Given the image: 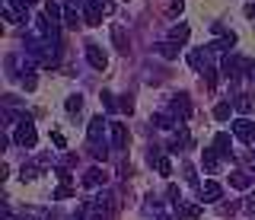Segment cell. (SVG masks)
<instances>
[{
    "label": "cell",
    "mask_w": 255,
    "mask_h": 220,
    "mask_svg": "<svg viewBox=\"0 0 255 220\" xmlns=\"http://www.w3.org/2000/svg\"><path fill=\"white\" fill-rule=\"evenodd\" d=\"M179 48H182V45H175V42H159V45H156V51L163 54V58H169V61L179 58Z\"/></svg>",
    "instance_id": "obj_18"
},
{
    "label": "cell",
    "mask_w": 255,
    "mask_h": 220,
    "mask_svg": "<svg viewBox=\"0 0 255 220\" xmlns=\"http://www.w3.org/2000/svg\"><path fill=\"white\" fill-rule=\"evenodd\" d=\"M102 6H106V0H90V3L83 6L86 26H99V22H102Z\"/></svg>",
    "instance_id": "obj_6"
},
{
    "label": "cell",
    "mask_w": 255,
    "mask_h": 220,
    "mask_svg": "<svg viewBox=\"0 0 255 220\" xmlns=\"http://www.w3.org/2000/svg\"><path fill=\"white\" fill-rule=\"evenodd\" d=\"M118 106H122V112H128V115L134 112V99H131V96H125L122 102H118Z\"/></svg>",
    "instance_id": "obj_34"
},
{
    "label": "cell",
    "mask_w": 255,
    "mask_h": 220,
    "mask_svg": "<svg viewBox=\"0 0 255 220\" xmlns=\"http://www.w3.org/2000/svg\"><path fill=\"white\" fill-rule=\"evenodd\" d=\"M198 198H201V204H217L220 201V195H223V188H220V182H214V179H207V182L198 188Z\"/></svg>",
    "instance_id": "obj_5"
},
{
    "label": "cell",
    "mask_w": 255,
    "mask_h": 220,
    "mask_svg": "<svg viewBox=\"0 0 255 220\" xmlns=\"http://www.w3.org/2000/svg\"><path fill=\"white\" fill-rule=\"evenodd\" d=\"M51 140H54V147H58V150H64V147H67V140H64V134H61V131H54V134H51Z\"/></svg>",
    "instance_id": "obj_35"
},
{
    "label": "cell",
    "mask_w": 255,
    "mask_h": 220,
    "mask_svg": "<svg viewBox=\"0 0 255 220\" xmlns=\"http://www.w3.org/2000/svg\"><path fill=\"white\" fill-rule=\"evenodd\" d=\"M45 16L51 19V22H61L64 19V10H61L58 0H45Z\"/></svg>",
    "instance_id": "obj_14"
},
{
    "label": "cell",
    "mask_w": 255,
    "mask_h": 220,
    "mask_svg": "<svg viewBox=\"0 0 255 220\" xmlns=\"http://www.w3.org/2000/svg\"><path fill=\"white\" fill-rule=\"evenodd\" d=\"M118 176H122V179H128V176H131V166H128V163H122V169H118Z\"/></svg>",
    "instance_id": "obj_37"
},
{
    "label": "cell",
    "mask_w": 255,
    "mask_h": 220,
    "mask_svg": "<svg viewBox=\"0 0 255 220\" xmlns=\"http://www.w3.org/2000/svg\"><path fill=\"white\" fill-rule=\"evenodd\" d=\"M156 172L159 176H172V163H169V156H156Z\"/></svg>",
    "instance_id": "obj_21"
},
{
    "label": "cell",
    "mask_w": 255,
    "mask_h": 220,
    "mask_svg": "<svg viewBox=\"0 0 255 220\" xmlns=\"http://www.w3.org/2000/svg\"><path fill=\"white\" fill-rule=\"evenodd\" d=\"M246 211H252V214H255V195H249V198H246Z\"/></svg>",
    "instance_id": "obj_39"
},
{
    "label": "cell",
    "mask_w": 255,
    "mask_h": 220,
    "mask_svg": "<svg viewBox=\"0 0 255 220\" xmlns=\"http://www.w3.org/2000/svg\"><path fill=\"white\" fill-rule=\"evenodd\" d=\"M112 35H115V45H118V51H125V54H128V42H125V29H122V26H115V29H112Z\"/></svg>",
    "instance_id": "obj_25"
},
{
    "label": "cell",
    "mask_w": 255,
    "mask_h": 220,
    "mask_svg": "<svg viewBox=\"0 0 255 220\" xmlns=\"http://www.w3.org/2000/svg\"><path fill=\"white\" fill-rule=\"evenodd\" d=\"M191 35V29L185 26V22H179V26H172L169 29V42H175V45H185V38Z\"/></svg>",
    "instance_id": "obj_13"
},
{
    "label": "cell",
    "mask_w": 255,
    "mask_h": 220,
    "mask_svg": "<svg viewBox=\"0 0 255 220\" xmlns=\"http://www.w3.org/2000/svg\"><path fill=\"white\" fill-rule=\"evenodd\" d=\"M252 106H255V99L249 96V93H243V96L233 99V109H236V112H252Z\"/></svg>",
    "instance_id": "obj_19"
},
{
    "label": "cell",
    "mask_w": 255,
    "mask_h": 220,
    "mask_svg": "<svg viewBox=\"0 0 255 220\" xmlns=\"http://www.w3.org/2000/svg\"><path fill=\"white\" fill-rule=\"evenodd\" d=\"M106 118L102 115H96V118H90V124H86V137H90V144H102V134H106Z\"/></svg>",
    "instance_id": "obj_7"
},
{
    "label": "cell",
    "mask_w": 255,
    "mask_h": 220,
    "mask_svg": "<svg viewBox=\"0 0 255 220\" xmlns=\"http://www.w3.org/2000/svg\"><path fill=\"white\" fill-rule=\"evenodd\" d=\"M70 195H74V188H70V185H58V188H54V198H58V201L70 198Z\"/></svg>",
    "instance_id": "obj_29"
},
{
    "label": "cell",
    "mask_w": 255,
    "mask_h": 220,
    "mask_svg": "<svg viewBox=\"0 0 255 220\" xmlns=\"http://www.w3.org/2000/svg\"><path fill=\"white\" fill-rule=\"evenodd\" d=\"M64 106H67L70 115H74V112H80V109H83V96H80V93H74V96H67V102H64Z\"/></svg>",
    "instance_id": "obj_23"
},
{
    "label": "cell",
    "mask_w": 255,
    "mask_h": 220,
    "mask_svg": "<svg viewBox=\"0 0 255 220\" xmlns=\"http://www.w3.org/2000/svg\"><path fill=\"white\" fill-rule=\"evenodd\" d=\"M153 121H156V128H163V131H169V128H175L172 115H166V112H159V115H153Z\"/></svg>",
    "instance_id": "obj_24"
},
{
    "label": "cell",
    "mask_w": 255,
    "mask_h": 220,
    "mask_svg": "<svg viewBox=\"0 0 255 220\" xmlns=\"http://www.w3.org/2000/svg\"><path fill=\"white\" fill-rule=\"evenodd\" d=\"M246 16H249V19H255V3H249V6H246Z\"/></svg>",
    "instance_id": "obj_41"
},
{
    "label": "cell",
    "mask_w": 255,
    "mask_h": 220,
    "mask_svg": "<svg viewBox=\"0 0 255 220\" xmlns=\"http://www.w3.org/2000/svg\"><path fill=\"white\" fill-rule=\"evenodd\" d=\"M99 185H106V169H99V166L86 169L83 172V188H99Z\"/></svg>",
    "instance_id": "obj_11"
},
{
    "label": "cell",
    "mask_w": 255,
    "mask_h": 220,
    "mask_svg": "<svg viewBox=\"0 0 255 220\" xmlns=\"http://www.w3.org/2000/svg\"><path fill=\"white\" fill-rule=\"evenodd\" d=\"M220 211H223V214H236L239 204H233V201H230V204H220Z\"/></svg>",
    "instance_id": "obj_36"
},
{
    "label": "cell",
    "mask_w": 255,
    "mask_h": 220,
    "mask_svg": "<svg viewBox=\"0 0 255 220\" xmlns=\"http://www.w3.org/2000/svg\"><path fill=\"white\" fill-rule=\"evenodd\" d=\"M80 16V13H77V6H67V10H64V26H67V29H77V19Z\"/></svg>",
    "instance_id": "obj_22"
},
{
    "label": "cell",
    "mask_w": 255,
    "mask_h": 220,
    "mask_svg": "<svg viewBox=\"0 0 255 220\" xmlns=\"http://www.w3.org/2000/svg\"><path fill=\"white\" fill-rule=\"evenodd\" d=\"M54 172H58L61 185H70V169H67V166H58V169H54Z\"/></svg>",
    "instance_id": "obj_32"
},
{
    "label": "cell",
    "mask_w": 255,
    "mask_h": 220,
    "mask_svg": "<svg viewBox=\"0 0 255 220\" xmlns=\"http://www.w3.org/2000/svg\"><path fill=\"white\" fill-rule=\"evenodd\" d=\"M185 169V182L188 185H198V172H195V166H182Z\"/></svg>",
    "instance_id": "obj_31"
},
{
    "label": "cell",
    "mask_w": 255,
    "mask_h": 220,
    "mask_svg": "<svg viewBox=\"0 0 255 220\" xmlns=\"http://www.w3.org/2000/svg\"><path fill=\"white\" fill-rule=\"evenodd\" d=\"M230 115H233V106H230V102H217V106H214V118L217 121H227Z\"/></svg>",
    "instance_id": "obj_20"
},
{
    "label": "cell",
    "mask_w": 255,
    "mask_h": 220,
    "mask_svg": "<svg viewBox=\"0 0 255 220\" xmlns=\"http://www.w3.org/2000/svg\"><path fill=\"white\" fill-rule=\"evenodd\" d=\"M182 6H185L182 0H172V13H182Z\"/></svg>",
    "instance_id": "obj_40"
},
{
    "label": "cell",
    "mask_w": 255,
    "mask_h": 220,
    "mask_svg": "<svg viewBox=\"0 0 255 220\" xmlns=\"http://www.w3.org/2000/svg\"><path fill=\"white\" fill-rule=\"evenodd\" d=\"M233 45H236V35L233 32H223L217 42H211V48L214 51H227V48H233Z\"/></svg>",
    "instance_id": "obj_15"
},
{
    "label": "cell",
    "mask_w": 255,
    "mask_h": 220,
    "mask_svg": "<svg viewBox=\"0 0 255 220\" xmlns=\"http://www.w3.org/2000/svg\"><path fill=\"white\" fill-rule=\"evenodd\" d=\"M26 3H29V6H32V3H38V0H26Z\"/></svg>",
    "instance_id": "obj_43"
},
{
    "label": "cell",
    "mask_w": 255,
    "mask_h": 220,
    "mask_svg": "<svg viewBox=\"0 0 255 220\" xmlns=\"http://www.w3.org/2000/svg\"><path fill=\"white\" fill-rule=\"evenodd\" d=\"M99 99H102V106H106V112H115V109H118V102H115L112 93H99Z\"/></svg>",
    "instance_id": "obj_26"
},
{
    "label": "cell",
    "mask_w": 255,
    "mask_h": 220,
    "mask_svg": "<svg viewBox=\"0 0 255 220\" xmlns=\"http://www.w3.org/2000/svg\"><path fill=\"white\" fill-rule=\"evenodd\" d=\"M90 153L96 156V160H102V163L109 160V150H106V147H102V144H90Z\"/></svg>",
    "instance_id": "obj_27"
},
{
    "label": "cell",
    "mask_w": 255,
    "mask_h": 220,
    "mask_svg": "<svg viewBox=\"0 0 255 220\" xmlns=\"http://www.w3.org/2000/svg\"><path fill=\"white\" fill-rule=\"evenodd\" d=\"M204 80H207V86L214 90V86H217V80H220V77H217V67H204Z\"/></svg>",
    "instance_id": "obj_28"
},
{
    "label": "cell",
    "mask_w": 255,
    "mask_h": 220,
    "mask_svg": "<svg viewBox=\"0 0 255 220\" xmlns=\"http://www.w3.org/2000/svg\"><path fill=\"white\" fill-rule=\"evenodd\" d=\"M172 112L179 115V121L191 118V99L185 96V93H179V96H172Z\"/></svg>",
    "instance_id": "obj_10"
},
{
    "label": "cell",
    "mask_w": 255,
    "mask_h": 220,
    "mask_svg": "<svg viewBox=\"0 0 255 220\" xmlns=\"http://www.w3.org/2000/svg\"><path fill=\"white\" fill-rule=\"evenodd\" d=\"M179 214L185 220H198V217H201V204H182L179 201Z\"/></svg>",
    "instance_id": "obj_17"
},
{
    "label": "cell",
    "mask_w": 255,
    "mask_h": 220,
    "mask_svg": "<svg viewBox=\"0 0 255 220\" xmlns=\"http://www.w3.org/2000/svg\"><path fill=\"white\" fill-rule=\"evenodd\" d=\"M22 220H42V217H22Z\"/></svg>",
    "instance_id": "obj_42"
},
{
    "label": "cell",
    "mask_w": 255,
    "mask_h": 220,
    "mask_svg": "<svg viewBox=\"0 0 255 220\" xmlns=\"http://www.w3.org/2000/svg\"><path fill=\"white\" fill-rule=\"evenodd\" d=\"M35 86H38V77H35V74H26V77H22V90H29V93H32Z\"/></svg>",
    "instance_id": "obj_30"
},
{
    "label": "cell",
    "mask_w": 255,
    "mask_h": 220,
    "mask_svg": "<svg viewBox=\"0 0 255 220\" xmlns=\"http://www.w3.org/2000/svg\"><path fill=\"white\" fill-rule=\"evenodd\" d=\"M214 150H217L220 156H233V150H230V134H217V137H214Z\"/></svg>",
    "instance_id": "obj_16"
},
{
    "label": "cell",
    "mask_w": 255,
    "mask_h": 220,
    "mask_svg": "<svg viewBox=\"0 0 255 220\" xmlns=\"http://www.w3.org/2000/svg\"><path fill=\"white\" fill-rule=\"evenodd\" d=\"M35 140H38L35 124H32V118H26V115H22L19 124H16V131H13V144H19V147H35Z\"/></svg>",
    "instance_id": "obj_1"
},
{
    "label": "cell",
    "mask_w": 255,
    "mask_h": 220,
    "mask_svg": "<svg viewBox=\"0 0 255 220\" xmlns=\"http://www.w3.org/2000/svg\"><path fill=\"white\" fill-rule=\"evenodd\" d=\"M109 134H112V147H118V150H125L131 134H128V124L125 121H112L109 124Z\"/></svg>",
    "instance_id": "obj_3"
},
{
    "label": "cell",
    "mask_w": 255,
    "mask_h": 220,
    "mask_svg": "<svg viewBox=\"0 0 255 220\" xmlns=\"http://www.w3.org/2000/svg\"><path fill=\"white\" fill-rule=\"evenodd\" d=\"M233 137L246 140V144H255V121H249V118H236V121H233Z\"/></svg>",
    "instance_id": "obj_4"
},
{
    "label": "cell",
    "mask_w": 255,
    "mask_h": 220,
    "mask_svg": "<svg viewBox=\"0 0 255 220\" xmlns=\"http://www.w3.org/2000/svg\"><path fill=\"white\" fill-rule=\"evenodd\" d=\"M86 61H90V67H96V70H106V64H109V54L99 48V45H86Z\"/></svg>",
    "instance_id": "obj_8"
},
{
    "label": "cell",
    "mask_w": 255,
    "mask_h": 220,
    "mask_svg": "<svg viewBox=\"0 0 255 220\" xmlns=\"http://www.w3.org/2000/svg\"><path fill=\"white\" fill-rule=\"evenodd\" d=\"M35 169L38 166H22L19 169V179H22V182H26V179H35Z\"/></svg>",
    "instance_id": "obj_33"
},
{
    "label": "cell",
    "mask_w": 255,
    "mask_h": 220,
    "mask_svg": "<svg viewBox=\"0 0 255 220\" xmlns=\"http://www.w3.org/2000/svg\"><path fill=\"white\" fill-rule=\"evenodd\" d=\"M220 70L230 77V80H243L246 74H252V64L246 58H230V54H227V58H223V64H220Z\"/></svg>",
    "instance_id": "obj_2"
},
{
    "label": "cell",
    "mask_w": 255,
    "mask_h": 220,
    "mask_svg": "<svg viewBox=\"0 0 255 220\" xmlns=\"http://www.w3.org/2000/svg\"><path fill=\"white\" fill-rule=\"evenodd\" d=\"M166 195H169V201H179V188H175V185H169V192H166Z\"/></svg>",
    "instance_id": "obj_38"
},
{
    "label": "cell",
    "mask_w": 255,
    "mask_h": 220,
    "mask_svg": "<svg viewBox=\"0 0 255 220\" xmlns=\"http://www.w3.org/2000/svg\"><path fill=\"white\" fill-rule=\"evenodd\" d=\"M201 166H204V172H211V176H217V172H220V153L214 150V147H204Z\"/></svg>",
    "instance_id": "obj_9"
},
{
    "label": "cell",
    "mask_w": 255,
    "mask_h": 220,
    "mask_svg": "<svg viewBox=\"0 0 255 220\" xmlns=\"http://www.w3.org/2000/svg\"><path fill=\"white\" fill-rule=\"evenodd\" d=\"M230 185H233L236 192H246V188L252 185V176L249 172H230Z\"/></svg>",
    "instance_id": "obj_12"
},
{
    "label": "cell",
    "mask_w": 255,
    "mask_h": 220,
    "mask_svg": "<svg viewBox=\"0 0 255 220\" xmlns=\"http://www.w3.org/2000/svg\"><path fill=\"white\" fill-rule=\"evenodd\" d=\"M252 160H255V147H252Z\"/></svg>",
    "instance_id": "obj_44"
}]
</instances>
